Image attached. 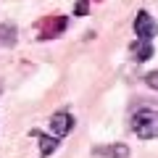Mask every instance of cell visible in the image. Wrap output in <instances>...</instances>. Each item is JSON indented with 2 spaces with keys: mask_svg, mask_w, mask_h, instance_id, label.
I'll return each mask as SVG.
<instances>
[{
  "mask_svg": "<svg viewBox=\"0 0 158 158\" xmlns=\"http://www.w3.org/2000/svg\"><path fill=\"white\" fill-rule=\"evenodd\" d=\"M90 11V0H77V6H74V16H87Z\"/></svg>",
  "mask_w": 158,
  "mask_h": 158,
  "instance_id": "9c48e42d",
  "label": "cell"
},
{
  "mask_svg": "<svg viewBox=\"0 0 158 158\" xmlns=\"http://www.w3.org/2000/svg\"><path fill=\"white\" fill-rule=\"evenodd\" d=\"M132 132L140 140H153L158 137V111L153 108H142L132 116Z\"/></svg>",
  "mask_w": 158,
  "mask_h": 158,
  "instance_id": "6da1fadb",
  "label": "cell"
},
{
  "mask_svg": "<svg viewBox=\"0 0 158 158\" xmlns=\"http://www.w3.org/2000/svg\"><path fill=\"white\" fill-rule=\"evenodd\" d=\"M66 16H53V19H45V21L40 24V37L37 40H53L58 34L66 32Z\"/></svg>",
  "mask_w": 158,
  "mask_h": 158,
  "instance_id": "3957f363",
  "label": "cell"
},
{
  "mask_svg": "<svg viewBox=\"0 0 158 158\" xmlns=\"http://www.w3.org/2000/svg\"><path fill=\"white\" fill-rule=\"evenodd\" d=\"M32 137L40 140V158H48V156H53V153L58 150V137L56 135H42V132L34 129Z\"/></svg>",
  "mask_w": 158,
  "mask_h": 158,
  "instance_id": "8992f818",
  "label": "cell"
},
{
  "mask_svg": "<svg viewBox=\"0 0 158 158\" xmlns=\"http://www.w3.org/2000/svg\"><path fill=\"white\" fill-rule=\"evenodd\" d=\"M92 156H98V158H129V148L124 142H113V145L92 148Z\"/></svg>",
  "mask_w": 158,
  "mask_h": 158,
  "instance_id": "5b68a950",
  "label": "cell"
},
{
  "mask_svg": "<svg viewBox=\"0 0 158 158\" xmlns=\"http://www.w3.org/2000/svg\"><path fill=\"white\" fill-rule=\"evenodd\" d=\"M0 45H6V48L16 45V27L13 24H0Z\"/></svg>",
  "mask_w": 158,
  "mask_h": 158,
  "instance_id": "ba28073f",
  "label": "cell"
},
{
  "mask_svg": "<svg viewBox=\"0 0 158 158\" xmlns=\"http://www.w3.org/2000/svg\"><path fill=\"white\" fill-rule=\"evenodd\" d=\"M71 129H74V116L69 111H58V113H53V116H50V135L66 137Z\"/></svg>",
  "mask_w": 158,
  "mask_h": 158,
  "instance_id": "277c9868",
  "label": "cell"
},
{
  "mask_svg": "<svg viewBox=\"0 0 158 158\" xmlns=\"http://www.w3.org/2000/svg\"><path fill=\"white\" fill-rule=\"evenodd\" d=\"M135 34H137V40H153L158 34V21L148 11H137V16H135Z\"/></svg>",
  "mask_w": 158,
  "mask_h": 158,
  "instance_id": "7a4b0ae2",
  "label": "cell"
},
{
  "mask_svg": "<svg viewBox=\"0 0 158 158\" xmlns=\"http://www.w3.org/2000/svg\"><path fill=\"white\" fill-rule=\"evenodd\" d=\"M145 85L150 87V90L158 92V71H150V74H148V77H145Z\"/></svg>",
  "mask_w": 158,
  "mask_h": 158,
  "instance_id": "30bf717a",
  "label": "cell"
},
{
  "mask_svg": "<svg viewBox=\"0 0 158 158\" xmlns=\"http://www.w3.org/2000/svg\"><path fill=\"white\" fill-rule=\"evenodd\" d=\"M0 92H3V85H0Z\"/></svg>",
  "mask_w": 158,
  "mask_h": 158,
  "instance_id": "8fae6325",
  "label": "cell"
},
{
  "mask_svg": "<svg viewBox=\"0 0 158 158\" xmlns=\"http://www.w3.org/2000/svg\"><path fill=\"white\" fill-rule=\"evenodd\" d=\"M132 61H137V63H145V61H150L153 58V45H150V40H137L135 45H132Z\"/></svg>",
  "mask_w": 158,
  "mask_h": 158,
  "instance_id": "52a82bcc",
  "label": "cell"
}]
</instances>
